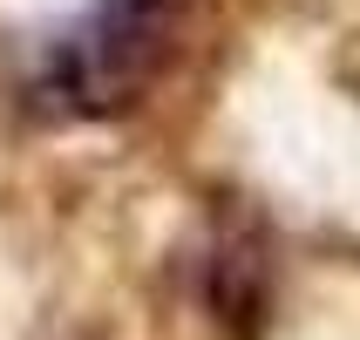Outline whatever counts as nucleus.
Returning a JSON list of instances; mask_svg holds the SVG:
<instances>
[{
  "label": "nucleus",
  "instance_id": "obj_1",
  "mask_svg": "<svg viewBox=\"0 0 360 340\" xmlns=\"http://www.w3.org/2000/svg\"><path fill=\"white\" fill-rule=\"evenodd\" d=\"M170 48V0H89L27 68L41 116H109L157 75Z\"/></svg>",
  "mask_w": 360,
  "mask_h": 340
}]
</instances>
